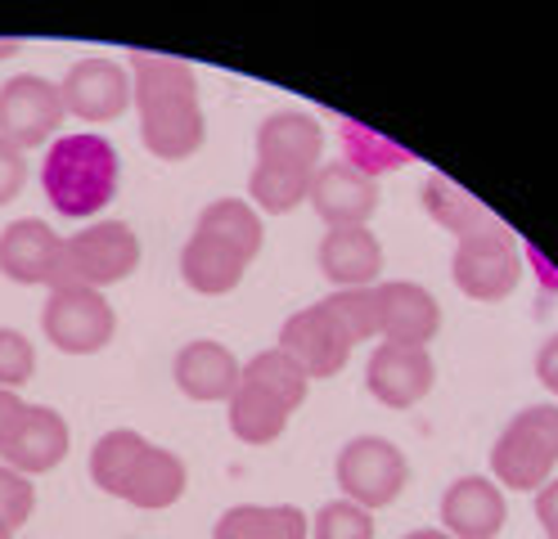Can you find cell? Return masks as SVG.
Here are the masks:
<instances>
[{"mask_svg":"<svg viewBox=\"0 0 558 539\" xmlns=\"http://www.w3.org/2000/svg\"><path fill=\"white\" fill-rule=\"evenodd\" d=\"M243 382H253V387H262L266 395H275V401L284 405L289 414L306 401V391H311L306 369L298 365V359H293L289 351H279V346H270V351L253 355L248 365H243Z\"/></svg>","mask_w":558,"mask_h":539,"instance_id":"cell-28","label":"cell"},{"mask_svg":"<svg viewBox=\"0 0 558 539\" xmlns=\"http://www.w3.org/2000/svg\"><path fill=\"white\" fill-rule=\"evenodd\" d=\"M118 180H122L118 149L90 131L59 135L41 162V189H46L50 207L59 216H68V221H90V216H99L113 203Z\"/></svg>","mask_w":558,"mask_h":539,"instance_id":"cell-2","label":"cell"},{"mask_svg":"<svg viewBox=\"0 0 558 539\" xmlns=\"http://www.w3.org/2000/svg\"><path fill=\"white\" fill-rule=\"evenodd\" d=\"M194 230L198 234H213L217 243L234 247L239 257H248V261L262 252V238H266L262 216L253 211V203H243V198H217V203H207Z\"/></svg>","mask_w":558,"mask_h":539,"instance_id":"cell-25","label":"cell"},{"mask_svg":"<svg viewBox=\"0 0 558 539\" xmlns=\"http://www.w3.org/2000/svg\"><path fill=\"white\" fill-rule=\"evenodd\" d=\"M213 539H311V522L293 503H239L217 522Z\"/></svg>","mask_w":558,"mask_h":539,"instance_id":"cell-22","label":"cell"},{"mask_svg":"<svg viewBox=\"0 0 558 539\" xmlns=\"http://www.w3.org/2000/svg\"><path fill=\"white\" fill-rule=\"evenodd\" d=\"M23 418H27L23 395H19V391H0V454H5V450H10V441L19 437Z\"/></svg>","mask_w":558,"mask_h":539,"instance_id":"cell-35","label":"cell"},{"mask_svg":"<svg viewBox=\"0 0 558 539\" xmlns=\"http://www.w3.org/2000/svg\"><path fill=\"white\" fill-rule=\"evenodd\" d=\"M320 306H325V315L338 323V333L352 346L378 338V297H374V287H338V293H329Z\"/></svg>","mask_w":558,"mask_h":539,"instance_id":"cell-30","label":"cell"},{"mask_svg":"<svg viewBox=\"0 0 558 539\" xmlns=\"http://www.w3.org/2000/svg\"><path fill=\"white\" fill-rule=\"evenodd\" d=\"M311 539H374V517L352 499L325 503V509L311 517Z\"/></svg>","mask_w":558,"mask_h":539,"instance_id":"cell-31","label":"cell"},{"mask_svg":"<svg viewBox=\"0 0 558 539\" xmlns=\"http://www.w3.org/2000/svg\"><path fill=\"white\" fill-rule=\"evenodd\" d=\"M558 467V405L513 414L492 450V473L509 490H541Z\"/></svg>","mask_w":558,"mask_h":539,"instance_id":"cell-4","label":"cell"},{"mask_svg":"<svg viewBox=\"0 0 558 539\" xmlns=\"http://www.w3.org/2000/svg\"><path fill=\"white\" fill-rule=\"evenodd\" d=\"M316 261H320V274L338 287H374V279L383 270V243L365 225L329 230L320 238Z\"/></svg>","mask_w":558,"mask_h":539,"instance_id":"cell-19","label":"cell"},{"mask_svg":"<svg viewBox=\"0 0 558 539\" xmlns=\"http://www.w3.org/2000/svg\"><path fill=\"white\" fill-rule=\"evenodd\" d=\"M338 139H342V162L356 167V171L369 175V180L388 175V171H401V167L414 162L410 149H401V144H392V139H383L378 131H369V126H361V122H352V118L338 122Z\"/></svg>","mask_w":558,"mask_h":539,"instance_id":"cell-26","label":"cell"},{"mask_svg":"<svg viewBox=\"0 0 558 539\" xmlns=\"http://www.w3.org/2000/svg\"><path fill=\"white\" fill-rule=\"evenodd\" d=\"M306 203L316 207V216L329 230H352V225H365L378 211V180L361 175L347 162H320L316 175H311Z\"/></svg>","mask_w":558,"mask_h":539,"instance_id":"cell-11","label":"cell"},{"mask_svg":"<svg viewBox=\"0 0 558 539\" xmlns=\"http://www.w3.org/2000/svg\"><path fill=\"white\" fill-rule=\"evenodd\" d=\"M279 351H289L306 369V378H333L347 369L352 342L338 333V323L325 315V306H306V310L284 319V329H279Z\"/></svg>","mask_w":558,"mask_h":539,"instance_id":"cell-13","label":"cell"},{"mask_svg":"<svg viewBox=\"0 0 558 539\" xmlns=\"http://www.w3.org/2000/svg\"><path fill=\"white\" fill-rule=\"evenodd\" d=\"M325 154V131L311 113L284 108V113H270L257 131V162L284 167V171H316Z\"/></svg>","mask_w":558,"mask_h":539,"instance_id":"cell-16","label":"cell"},{"mask_svg":"<svg viewBox=\"0 0 558 539\" xmlns=\"http://www.w3.org/2000/svg\"><path fill=\"white\" fill-rule=\"evenodd\" d=\"M41 329L63 355H95L113 342L118 315L104 293L90 287H50V302L41 310Z\"/></svg>","mask_w":558,"mask_h":539,"instance_id":"cell-7","label":"cell"},{"mask_svg":"<svg viewBox=\"0 0 558 539\" xmlns=\"http://www.w3.org/2000/svg\"><path fill=\"white\" fill-rule=\"evenodd\" d=\"M311 175L316 171H284V167H270V162H257L253 175H248V194L262 211L270 216H289L293 207L306 203L311 194Z\"/></svg>","mask_w":558,"mask_h":539,"instance_id":"cell-29","label":"cell"},{"mask_svg":"<svg viewBox=\"0 0 558 539\" xmlns=\"http://www.w3.org/2000/svg\"><path fill=\"white\" fill-rule=\"evenodd\" d=\"M554 395H558V391H554Z\"/></svg>","mask_w":558,"mask_h":539,"instance_id":"cell-42","label":"cell"},{"mask_svg":"<svg viewBox=\"0 0 558 539\" xmlns=\"http://www.w3.org/2000/svg\"><path fill=\"white\" fill-rule=\"evenodd\" d=\"M536 522L545 526V535H558V481H545L536 494Z\"/></svg>","mask_w":558,"mask_h":539,"instance_id":"cell-36","label":"cell"},{"mask_svg":"<svg viewBox=\"0 0 558 539\" xmlns=\"http://www.w3.org/2000/svg\"><path fill=\"white\" fill-rule=\"evenodd\" d=\"M63 108L82 122H113L131 108V72L113 59H77L59 82Z\"/></svg>","mask_w":558,"mask_h":539,"instance_id":"cell-9","label":"cell"},{"mask_svg":"<svg viewBox=\"0 0 558 539\" xmlns=\"http://www.w3.org/2000/svg\"><path fill=\"white\" fill-rule=\"evenodd\" d=\"M185 481H190L185 463L162 445H149L145 454H140L122 499L135 503V509H145V513H158V509H171V503L185 494Z\"/></svg>","mask_w":558,"mask_h":539,"instance_id":"cell-21","label":"cell"},{"mask_svg":"<svg viewBox=\"0 0 558 539\" xmlns=\"http://www.w3.org/2000/svg\"><path fill=\"white\" fill-rule=\"evenodd\" d=\"M378 338L392 346H428L441 329V306L428 287H418L410 279L378 283Z\"/></svg>","mask_w":558,"mask_h":539,"instance_id":"cell-12","label":"cell"},{"mask_svg":"<svg viewBox=\"0 0 558 539\" xmlns=\"http://www.w3.org/2000/svg\"><path fill=\"white\" fill-rule=\"evenodd\" d=\"M243 270H248V257H239L234 247L217 243L213 234H190L185 252H181V274L194 293L203 297H226L243 283Z\"/></svg>","mask_w":558,"mask_h":539,"instance_id":"cell-20","label":"cell"},{"mask_svg":"<svg viewBox=\"0 0 558 539\" xmlns=\"http://www.w3.org/2000/svg\"><path fill=\"white\" fill-rule=\"evenodd\" d=\"M424 211L456 238H473V234H486V230L500 225L469 189H460L456 180H446V175H428L424 180Z\"/></svg>","mask_w":558,"mask_h":539,"instance_id":"cell-23","label":"cell"},{"mask_svg":"<svg viewBox=\"0 0 558 539\" xmlns=\"http://www.w3.org/2000/svg\"><path fill=\"white\" fill-rule=\"evenodd\" d=\"M405 539H450V535L446 530H410Z\"/></svg>","mask_w":558,"mask_h":539,"instance_id":"cell-40","label":"cell"},{"mask_svg":"<svg viewBox=\"0 0 558 539\" xmlns=\"http://www.w3.org/2000/svg\"><path fill=\"white\" fill-rule=\"evenodd\" d=\"M433 382H437V369H433L428 346H392V342H383L369 355L365 387H369L374 401L388 405V409L418 405L433 391Z\"/></svg>","mask_w":558,"mask_h":539,"instance_id":"cell-10","label":"cell"},{"mask_svg":"<svg viewBox=\"0 0 558 539\" xmlns=\"http://www.w3.org/2000/svg\"><path fill=\"white\" fill-rule=\"evenodd\" d=\"M333 473H338L342 494L361 503L365 513H374V509H388V503L401 499V490L410 481V463L388 437H356L342 445Z\"/></svg>","mask_w":558,"mask_h":539,"instance_id":"cell-6","label":"cell"},{"mask_svg":"<svg viewBox=\"0 0 558 539\" xmlns=\"http://www.w3.org/2000/svg\"><path fill=\"white\" fill-rule=\"evenodd\" d=\"M284 427H289V409L275 401V395H266L262 387L253 382H243L234 387L230 395V431L243 441V445H270L284 437Z\"/></svg>","mask_w":558,"mask_h":539,"instance_id":"cell-24","label":"cell"},{"mask_svg":"<svg viewBox=\"0 0 558 539\" xmlns=\"http://www.w3.org/2000/svg\"><path fill=\"white\" fill-rule=\"evenodd\" d=\"M32 509H37V490H32V477L14 473L10 463H0V522H5L10 530H19Z\"/></svg>","mask_w":558,"mask_h":539,"instance_id":"cell-33","label":"cell"},{"mask_svg":"<svg viewBox=\"0 0 558 539\" xmlns=\"http://www.w3.org/2000/svg\"><path fill=\"white\" fill-rule=\"evenodd\" d=\"M23 185H27V158L10 139H0V207L14 203L23 194Z\"/></svg>","mask_w":558,"mask_h":539,"instance_id":"cell-34","label":"cell"},{"mask_svg":"<svg viewBox=\"0 0 558 539\" xmlns=\"http://www.w3.org/2000/svg\"><path fill=\"white\" fill-rule=\"evenodd\" d=\"M0 539H14V530H10L5 522H0Z\"/></svg>","mask_w":558,"mask_h":539,"instance_id":"cell-41","label":"cell"},{"mask_svg":"<svg viewBox=\"0 0 558 539\" xmlns=\"http://www.w3.org/2000/svg\"><path fill=\"white\" fill-rule=\"evenodd\" d=\"M171 373H177V387L190 395V401H230L239 378H243V365L230 355V346L198 338V342L177 351Z\"/></svg>","mask_w":558,"mask_h":539,"instance_id":"cell-17","label":"cell"},{"mask_svg":"<svg viewBox=\"0 0 558 539\" xmlns=\"http://www.w3.org/2000/svg\"><path fill=\"white\" fill-rule=\"evenodd\" d=\"M63 95L54 82L37 77V72H23L0 86V139H10L14 149H37V144L54 139V131L63 126Z\"/></svg>","mask_w":558,"mask_h":539,"instance_id":"cell-8","label":"cell"},{"mask_svg":"<svg viewBox=\"0 0 558 539\" xmlns=\"http://www.w3.org/2000/svg\"><path fill=\"white\" fill-rule=\"evenodd\" d=\"M509 522L505 494L486 477H460L441 494V526L450 539H496Z\"/></svg>","mask_w":558,"mask_h":539,"instance_id":"cell-14","label":"cell"},{"mask_svg":"<svg viewBox=\"0 0 558 539\" xmlns=\"http://www.w3.org/2000/svg\"><path fill=\"white\" fill-rule=\"evenodd\" d=\"M456 287L473 302H505L522 279V247L513 230L500 221L496 230L473 234L456 243V261H450Z\"/></svg>","mask_w":558,"mask_h":539,"instance_id":"cell-5","label":"cell"},{"mask_svg":"<svg viewBox=\"0 0 558 539\" xmlns=\"http://www.w3.org/2000/svg\"><path fill=\"white\" fill-rule=\"evenodd\" d=\"M23 50V41H14V36H5V41H0V59H10V54H19Z\"/></svg>","mask_w":558,"mask_h":539,"instance_id":"cell-39","label":"cell"},{"mask_svg":"<svg viewBox=\"0 0 558 539\" xmlns=\"http://www.w3.org/2000/svg\"><path fill=\"white\" fill-rule=\"evenodd\" d=\"M59 247L63 238L37 221V216H23V221H10L0 230V274L14 279V283H50L54 279V266H59Z\"/></svg>","mask_w":558,"mask_h":539,"instance_id":"cell-15","label":"cell"},{"mask_svg":"<svg viewBox=\"0 0 558 539\" xmlns=\"http://www.w3.org/2000/svg\"><path fill=\"white\" fill-rule=\"evenodd\" d=\"M37 373V351L19 329H0V391H19Z\"/></svg>","mask_w":558,"mask_h":539,"instance_id":"cell-32","label":"cell"},{"mask_svg":"<svg viewBox=\"0 0 558 539\" xmlns=\"http://www.w3.org/2000/svg\"><path fill=\"white\" fill-rule=\"evenodd\" d=\"M522 261H527V266L536 270V279H541V283L549 287V293H558V274H554V266H549V261L541 257L536 247H522Z\"/></svg>","mask_w":558,"mask_h":539,"instance_id":"cell-38","label":"cell"},{"mask_svg":"<svg viewBox=\"0 0 558 539\" xmlns=\"http://www.w3.org/2000/svg\"><path fill=\"white\" fill-rule=\"evenodd\" d=\"M149 450V441L140 437V431H131V427H118V431H109V437H99L95 441V450H90V481L104 490V494H126V481H131V473H135V463H140V454Z\"/></svg>","mask_w":558,"mask_h":539,"instance_id":"cell-27","label":"cell"},{"mask_svg":"<svg viewBox=\"0 0 558 539\" xmlns=\"http://www.w3.org/2000/svg\"><path fill=\"white\" fill-rule=\"evenodd\" d=\"M68 454V422L59 409L50 405H27V418L19 427V437L10 441V450L0 454V463H10L23 477H41L50 467H59Z\"/></svg>","mask_w":558,"mask_h":539,"instance_id":"cell-18","label":"cell"},{"mask_svg":"<svg viewBox=\"0 0 558 539\" xmlns=\"http://www.w3.org/2000/svg\"><path fill=\"white\" fill-rule=\"evenodd\" d=\"M131 99L140 108V139L162 162H185L203 149L207 126L194 68L167 54H131Z\"/></svg>","mask_w":558,"mask_h":539,"instance_id":"cell-1","label":"cell"},{"mask_svg":"<svg viewBox=\"0 0 558 539\" xmlns=\"http://www.w3.org/2000/svg\"><path fill=\"white\" fill-rule=\"evenodd\" d=\"M536 378L549 387V391H558V333L541 346V355H536Z\"/></svg>","mask_w":558,"mask_h":539,"instance_id":"cell-37","label":"cell"},{"mask_svg":"<svg viewBox=\"0 0 558 539\" xmlns=\"http://www.w3.org/2000/svg\"><path fill=\"white\" fill-rule=\"evenodd\" d=\"M140 266V238L126 221H95L82 234H68L59 247V266L50 287H104L122 283Z\"/></svg>","mask_w":558,"mask_h":539,"instance_id":"cell-3","label":"cell"}]
</instances>
